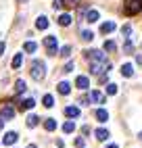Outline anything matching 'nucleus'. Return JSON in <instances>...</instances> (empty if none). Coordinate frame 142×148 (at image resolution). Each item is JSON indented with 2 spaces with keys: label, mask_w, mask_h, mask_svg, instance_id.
Wrapping results in <instances>:
<instances>
[{
  "label": "nucleus",
  "mask_w": 142,
  "mask_h": 148,
  "mask_svg": "<svg viewBox=\"0 0 142 148\" xmlns=\"http://www.w3.org/2000/svg\"><path fill=\"white\" fill-rule=\"evenodd\" d=\"M75 86L79 88V90H88V86H90V79L86 75H79L77 79H75Z\"/></svg>",
  "instance_id": "1a4fd4ad"
},
{
  "label": "nucleus",
  "mask_w": 142,
  "mask_h": 148,
  "mask_svg": "<svg viewBox=\"0 0 142 148\" xmlns=\"http://www.w3.org/2000/svg\"><path fill=\"white\" fill-rule=\"evenodd\" d=\"M107 94H109V96H115V94H117V86H115V84H109V86H107Z\"/></svg>",
  "instance_id": "2f4dec72"
},
{
  "label": "nucleus",
  "mask_w": 142,
  "mask_h": 148,
  "mask_svg": "<svg viewBox=\"0 0 142 148\" xmlns=\"http://www.w3.org/2000/svg\"><path fill=\"white\" fill-rule=\"evenodd\" d=\"M65 115L69 117V119H75V117H79V108L77 106H67L65 108Z\"/></svg>",
  "instance_id": "9d476101"
},
{
  "label": "nucleus",
  "mask_w": 142,
  "mask_h": 148,
  "mask_svg": "<svg viewBox=\"0 0 142 148\" xmlns=\"http://www.w3.org/2000/svg\"><path fill=\"white\" fill-rule=\"evenodd\" d=\"M123 52H125V54H132V52H134V44H132L130 40L123 44Z\"/></svg>",
  "instance_id": "c85d7f7f"
},
{
  "label": "nucleus",
  "mask_w": 142,
  "mask_h": 148,
  "mask_svg": "<svg viewBox=\"0 0 142 148\" xmlns=\"http://www.w3.org/2000/svg\"><path fill=\"white\" fill-rule=\"evenodd\" d=\"M69 6V0H57V2H54V8H57V11H61V8H67Z\"/></svg>",
  "instance_id": "a878e982"
},
{
  "label": "nucleus",
  "mask_w": 142,
  "mask_h": 148,
  "mask_svg": "<svg viewBox=\"0 0 142 148\" xmlns=\"http://www.w3.org/2000/svg\"><path fill=\"white\" fill-rule=\"evenodd\" d=\"M100 32H103V34H111V32H115V23H113V21L103 23V25H100Z\"/></svg>",
  "instance_id": "9b49d317"
},
{
  "label": "nucleus",
  "mask_w": 142,
  "mask_h": 148,
  "mask_svg": "<svg viewBox=\"0 0 142 148\" xmlns=\"http://www.w3.org/2000/svg\"><path fill=\"white\" fill-rule=\"evenodd\" d=\"M25 90H27V84H25L23 79H17V84H15V92H17V94H23Z\"/></svg>",
  "instance_id": "2eb2a0df"
},
{
  "label": "nucleus",
  "mask_w": 142,
  "mask_h": 148,
  "mask_svg": "<svg viewBox=\"0 0 142 148\" xmlns=\"http://www.w3.org/2000/svg\"><path fill=\"white\" fill-rule=\"evenodd\" d=\"M92 38H94V34L90 32V29H84V32H82V40L84 42H92Z\"/></svg>",
  "instance_id": "393cba45"
},
{
  "label": "nucleus",
  "mask_w": 142,
  "mask_h": 148,
  "mask_svg": "<svg viewBox=\"0 0 142 148\" xmlns=\"http://www.w3.org/2000/svg\"><path fill=\"white\" fill-rule=\"evenodd\" d=\"M75 146H77V148H84V138H77V140H75Z\"/></svg>",
  "instance_id": "f704fd0d"
},
{
  "label": "nucleus",
  "mask_w": 142,
  "mask_h": 148,
  "mask_svg": "<svg viewBox=\"0 0 142 148\" xmlns=\"http://www.w3.org/2000/svg\"><path fill=\"white\" fill-rule=\"evenodd\" d=\"M27 148H36V144H29V146H27Z\"/></svg>",
  "instance_id": "58836bf2"
},
{
  "label": "nucleus",
  "mask_w": 142,
  "mask_h": 148,
  "mask_svg": "<svg viewBox=\"0 0 142 148\" xmlns=\"http://www.w3.org/2000/svg\"><path fill=\"white\" fill-rule=\"evenodd\" d=\"M36 27H38V29H46V27H48V19H46V17H38Z\"/></svg>",
  "instance_id": "4be33fe9"
},
{
  "label": "nucleus",
  "mask_w": 142,
  "mask_h": 148,
  "mask_svg": "<svg viewBox=\"0 0 142 148\" xmlns=\"http://www.w3.org/2000/svg\"><path fill=\"white\" fill-rule=\"evenodd\" d=\"M21 63H23V54L17 52V54L13 56V63H11V65H13V69H19V67H21Z\"/></svg>",
  "instance_id": "dca6fc26"
},
{
  "label": "nucleus",
  "mask_w": 142,
  "mask_h": 148,
  "mask_svg": "<svg viewBox=\"0 0 142 148\" xmlns=\"http://www.w3.org/2000/svg\"><path fill=\"white\" fill-rule=\"evenodd\" d=\"M4 52V42H0V54Z\"/></svg>",
  "instance_id": "c9c22d12"
},
{
  "label": "nucleus",
  "mask_w": 142,
  "mask_h": 148,
  "mask_svg": "<svg viewBox=\"0 0 142 148\" xmlns=\"http://www.w3.org/2000/svg\"><path fill=\"white\" fill-rule=\"evenodd\" d=\"M90 100H92V102H98V104H103V102H105V94H103V92H98V90H92V92H90Z\"/></svg>",
  "instance_id": "6e6552de"
},
{
  "label": "nucleus",
  "mask_w": 142,
  "mask_h": 148,
  "mask_svg": "<svg viewBox=\"0 0 142 148\" xmlns=\"http://www.w3.org/2000/svg\"><path fill=\"white\" fill-rule=\"evenodd\" d=\"M107 148H119V146H117V144H111V146H107Z\"/></svg>",
  "instance_id": "e433bc0d"
},
{
  "label": "nucleus",
  "mask_w": 142,
  "mask_h": 148,
  "mask_svg": "<svg viewBox=\"0 0 142 148\" xmlns=\"http://www.w3.org/2000/svg\"><path fill=\"white\" fill-rule=\"evenodd\" d=\"M2 127H4V121H2V119H0V130H2Z\"/></svg>",
  "instance_id": "4c0bfd02"
},
{
  "label": "nucleus",
  "mask_w": 142,
  "mask_h": 148,
  "mask_svg": "<svg viewBox=\"0 0 142 148\" xmlns=\"http://www.w3.org/2000/svg\"><path fill=\"white\" fill-rule=\"evenodd\" d=\"M140 140H142V132H140Z\"/></svg>",
  "instance_id": "a19ab883"
},
{
  "label": "nucleus",
  "mask_w": 142,
  "mask_h": 148,
  "mask_svg": "<svg viewBox=\"0 0 142 148\" xmlns=\"http://www.w3.org/2000/svg\"><path fill=\"white\" fill-rule=\"evenodd\" d=\"M0 115H2V119H13V117H15V108L11 104H6V106L0 108Z\"/></svg>",
  "instance_id": "423d86ee"
},
{
  "label": "nucleus",
  "mask_w": 142,
  "mask_h": 148,
  "mask_svg": "<svg viewBox=\"0 0 142 148\" xmlns=\"http://www.w3.org/2000/svg\"><path fill=\"white\" fill-rule=\"evenodd\" d=\"M96 119H98L100 123H105V121L109 119V113L105 111V108H98V111H96Z\"/></svg>",
  "instance_id": "6ab92c4d"
},
{
  "label": "nucleus",
  "mask_w": 142,
  "mask_h": 148,
  "mask_svg": "<svg viewBox=\"0 0 142 148\" xmlns=\"http://www.w3.org/2000/svg\"><path fill=\"white\" fill-rule=\"evenodd\" d=\"M61 56H63V58H69V56H71V46H63V48H61Z\"/></svg>",
  "instance_id": "c756f323"
},
{
  "label": "nucleus",
  "mask_w": 142,
  "mask_h": 148,
  "mask_svg": "<svg viewBox=\"0 0 142 148\" xmlns=\"http://www.w3.org/2000/svg\"><path fill=\"white\" fill-rule=\"evenodd\" d=\"M115 48H117V44H115L113 40H109V42H105V50H109V52H113Z\"/></svg>",
  "instance_id": "7c9ffc66"
},
{
  "label": "nucleus",
  "mask_w": 142,
  "mask_h": 148,
  "mask_svg": "<svg viewBox=\"0 0 142 148\" xmlns=\"http://www.w3.org/2000/svg\"><path fill=\"white\" fill-rule=\"evenodd\" d=\"M19 2H27V0H19Z\"/></svg>",
  "instance_id": "ea45409f"
},
{
  "label": "nucleus",
  "mask_w": 142,
  "mask_h": 148,
  "mask_svg": "<svg viewBox=\"0 0 142 148\" xmlns=\"http://www.w3.org/2000/svg\"><path fill=\"white\" fill-rule=\"evenodd\" d=\"M140 11H142V0H125V2H123V13L128 17L138 15Z\"/></svg>",
  "instance_id": "f257e3e1"
},
{
  "label": "nucleus",
  "mask_w": 142,
  "mask_h": 148,
  "mask_svg": "<svg viewBox=\"0 0 142 148\" xmlns=\"http://www.w3.org/2000/svg\"><path fill=\"white\" fill-rule=\"evenodd\" d=\"M42 104H44L46 108H50V106H52V104H54V98H52V96H50V94H46V96L42 98Z\"/></svg>",
  "instance_id": "b1692460"
},
{
  "label": "nucleus",
  "mask_w": 142,
  "mask_h": 148,
  "mask_svg": "<svg viewBox=\"0 0 142 148\" xmlns=\"http://www.w3.org/2000/svg\"><path fill=\"white\" fill-rule=\"evenodd\" d=\"M44 46H46L48 54H57V38H54V36L44 38Z\"/></svg>",
  "instance_id": "39448f33"
},
{
  "label": "nucleus",
  "mask_w": 142,
  "mask_h": 148,
  "mask_svg": "<svg viewBox=\"0 0 142 148\" xmlns=\"http://www.w3.org/2000/svg\"><path fill=\"white\" fill-rule=\"evenodd\" d=\"M121 75H123V77H132V75H134V67H132L130 63H125L123 67H121Z\"/></svg>",
  "instance_id": "f8f14e48"
},
{
  "label": "nucleus",
  "mask_w": 142,
  "mask_h": 148,
  "mask_svg": "<svg viewBox=\"0 0 142 148\" xmlns=\"http://www.w3.org/2000/svg\"><path fill=\"white\" fill-rule=\"evenodd\" d=\"M36 48H38V46H36L34 42H25V44H23V50H25V52H34Z\"/></svg>",
  "instance_id": "cd10ccee"
},
{
  "label": "nucleus",
  "mask_w": 142,
  "mask_h": 148,
  "mask_svg": "<svg viewBox=\"0 0 142 148\" xmlns=\"http://www.w3.org/2000/svg\"><path fill=\"white\" fill-rule=\"evenodd\" d=\"M69 92H71V84H67V82H61V84H59V94L67 96Z\"/></svg>",
  "instance_id": "4468645a"
},
{
  "label": "nucleus",
  "mask_w": 142,
  "mask_h": 148,
  "mask_svg": "<svg viewBox=\"0 0 142 148\" xmlns=\"http://www.w3.org/2000/svg\"><path fill=\"white\" fill-rule=\"evenodd\" d=\"M59 25H63V27H67V25H71V15H67V13H63L59 17Z\"/></svg>",
  "instance_id": "a211bd4d"
},
{
  "label": "nucleus",
  "mask_w": 142,
  "mask_h": 148,
  "mask_svg": "<svg viewBox=\"0 0 142 148\" xmlns=\"http://www.w3.org/2000/svg\"><path fill=\"white\" fill-rule=\"evenodd\" d=\"M63 71H65V73H71V71H73V63H67Z\"/></svg>",
  "instance_id": "72a5a7b5"
},
{
  "label": "nucleus",
  "mask_w": 142,
  "mask_h": 148,
  "mask_svg": "<svg viewBox=\"0 0 142 148\" xmlns=\"http://www.w3.org/2000/svg\"><path fill=\"white\" fill-rule=\"evenodd\" d=\"M121 32H123V36H125V38H130V34H132V27H130V25H123V27H121Z\"/></svg>",
  "instance_id": "473e14b6"
},
{
  "label": "nucleus",
  "mask_w": 142,
  "mask_h": 148,
  "mask_svg": "<svg viewBox=\"0 0 142 148\" xmlns=\"http://www.w3.org/2000/svg\"><path fill=\"white\" fill-rule=\"evenodd\" d=\"M29 73H32V77L36 82H42L44 75H46V65L42 61H34L32 63V71H29Z\"/></svg>",
  "instance_id": "f03ea898"
},
{
  "label": "nucleus",
  "mask_w": 142,
  "mask_h": 148,
  "mask_svg": "<svg viewBox=\"0 0 142 148\" xmlns=\"http://www.w3.org/2000/svg\"><path fill=\"white\" fill-rule=\"evenodd\" d=\"M38 123H40V117L38 115H29L27 117V127H36Z\"/></svg>",
  "instance_id": "412c9836"
},
{
  "label": "nucleus",
  "mask_w": 142,
  "mask_h": 148,
  "mask_svg": "<svg viewBox=\"0 0 142 148\" xmlns=\"http://www.w3.org/2000/svg\"><path fill=\"white\" fill-rule=\"evenodd\" d=\"M111 69V63L109 61H103V63H90V71H92L94 75H100Z\"/></svg>",
  "instance_id": "7ed1b4c3"
},
{
  "label": "nucleus",
  "mask_w": 142,
  "mask_h": 148,
  "mask_svg": "<svg viewBox=\"0 0 142 148\" xmlns=\"http://www.w3.org/2000/svg\"><path fill=\"white\" fill-rule=\"evenodd\" d=\"M98 19H100L98 11H88V13H86V21H90V23H96Z\"/></svg>",
  "instance_id": "ddd939ff"
},
{
  "label": "nucleus",
  "mask_w": 142,
  "mask_h": 148,
  "mask_svg": "<svg viewBox=\"0 0 142 148\" xmlns=\"http://www.w3.org/2000/svg\"><path fill=\"white\" fill-rule=\"evenodd\" d=\"M19 106L25 108V111H29V108H34V106H36V100H34V98H25V100L19 104Z\"/></svg>",
  "instance_id": "f3484780"
},
{
  "label": "nucleus",
  "mask_w": 142,
  "mask_h": 148,
  "mask_svg": "<svg viewBox=\"0 0 142 148\" xmlns=\"http://www.w3.org/2000/svg\"><path fill=\"white\" fill-rule=\"evenodd\" d=\"M86 58L90 63H103V61H107L105 52H100V50H86Z\"/></svg>",
  "instance_id": "20e7f679"
},
{
  "label": "nucleus",
  "mask_w": 142,
  "mask_h": 148,
  "mask_svg": "<svg viewBox=\"0 0 142 148\" xmlns=\"http://www.w3.org/2000/svg\"><path fill=\"white\" fill-rule=\"evenodd\" d=\"M107 138H109V132H107V130H103V127H100V130H96V140L103 142V140H107Z\"/></svg>",
  "instance_id": "5701e85b"
},
{
  "label": "nucleus",
  "mask_w": 142,
  "mask_h": 148,
  "mask_svg": "<svg viewBox=\"0 0 142 148\" xmlns=\"http://www.w3.org/2000/svg\"><path fill=\"white\" fill-rule=\"evenodd\" d=\"M44 130H46V132H54V130H57V121H54V119H46V121H44Z\"/></svg>",
  "instance_id": "aec40b11"
},
{
  "label": "nucleus",
  "mask_w": 142,
  "mask_h": 148,
  "mask_svg": "<svg viewBox=\"0 0 142 148\" xmlns=\"http://www.w3.org/2000/svg\"><path fill=\"white\" fill-rule=\"evenodd\" d=\"M17 140H19V136H17L15 132H8V134H6V136L2 138V142H4V146H13V144H15Z\"/></svg>",
  "instance_id": "0eeeda50"
},
{
  "label": "nucleus",
  "mask_w": 142,
  "mask_h": 148,
  "mask_svg": "<svg viewBox=\"0 0 142 148\" xmlns=\"http://www.w3.org/2000/svg\"><path fill=\"white\" fill-rule=\"evenodd\" d=\"M73 130H75V123H73V121H67V123L63 125V132H65V134H71Z\"/></svg>",
  "instance_id": "bb28decb"
}]
</instances>
